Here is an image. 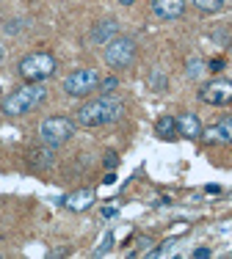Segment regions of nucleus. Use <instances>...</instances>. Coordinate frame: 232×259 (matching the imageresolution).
I'll list each match as a JSON object with an SVG mask.
<instances>
[{"label": "nucleus", "mask_w": 232, "mask_h": 259, "mask_svg": "<svg viewBox=\"0 0 232 259\" xmlns=\"http://www.w3.org/2000/svg\"><path fill=\"white\" fill-rule=\"evenodd\" d=\"M125 116V102L116 100L111 94H102L100 100H91L86 105H81L75 113L78 124L83 127H102V124H113Z\"/></svg>", "instance_id": "1"}, {"label": "nucleus", "mask_w": 232, "mask_h": 259, "mask_svg": "<svg viewBox=\"0 0 232 259\" xmlns=\"http://www.w3.org/2000/svg\"><path fill=\"white\" fill-rule=\"evenodd\" d=\"M47 100V89L42 83H28V85H20V89H14L9 97L3 100L0 105V110H3L6 116H25L30 110H36L42 102Z\"/></svg>", "instance_id": "2"}, {"label": "nucleus", "mask_w": 232, "mask_h": 259, "mask_svg": "<svg viewBox=\"0 0 232 259\" xmlns=\"http://www.w3.org/2000/svg\"><path fill=\"white\" fill-rule=\"evenodd\" d=\"M56 66H58V61L53 53L36 50V53H28L25 58L20 61L17 72H20V77L25 80V83H42V80L56 75Z\"/></svg>", "instance_id": "3"}, {"label": "nucleus", "mask_w": 232, "mask_h": 259, "mask_svg": "<svg viewBox=\"0 0 232 259\" xmlns=\"http://www.w3.org/2000/svg\"><path fill=\"white\" fill-rule=\"evenodd\" d=\"M133 61H136V41L130 36H113L105 45V64L111 69H116V72L130 69Z\"/></svg>", "instance_id": "4"}, {"label": "nucleus", "mask_w": 232, "mask_h": 259, "mask_svg": "<svg viewBox=\"0 0 232 259\" xmlns=\"http://www.w3.org/2000/svg\"><path fill=\"white\" fill-rule=\"evenodd\" d=\"M75 135V121L66 116H50L39 124V138L47 146H61Z\"/></svg>", "instance_id": "5"}, {"label": "nucleus", "mask_w": 232, "mask_h": 259, "mask_svg": "<svg viewBox=\"0 0 232 259\" xmlns=\"http://www.w3.org/2000/svg\"><path fill=\"white\" fill-rule=\"evenodd\" d=\"M100 89V75L97 69H75L64 77V91L69 97H89L91 91Z\"/></svg>", "instance_id": "6"}, {"label": "nucleus", "mask_w": 232, "mask_h": 259, "mask_svg": "<svg viewBox=\"0 0 232 259\" xmlns=\"http://www.w3.org/2000/svg\"><path fill=\"white\" fill-rule=\"evenodd\" d=\"M199 100L207 105H216V108H224V105L232 102V80L227 77H213L199 89Z\"/></svg>", "instance_id": "7"}, {"label": "nucleus", "mask_w": 232, "mask_h": 259, "mask_svg": "<svg viewBox=\"0 0 232 259\" xmlns=\"http://www.w3.org/2000/svg\"><path fill=\"white\" fill-rule=\"evenodd\" d=\"M152 14L163 22H174L185 14V0H152Z\"/></svg>", "instance_id": "8"}, {"label": "nucleus", "mask_w": 232, "mask_h": 259, "mask_svg": "<svg viewBox=\"0 0 232 259\" xmlns=\"http://www.w3.org/2000/svg\"><path fill=\"white\" fill-rule=\"evenodd\" d=\"M202 138L207 144H232V116H224L216 124L202 130Z\"/></svg>", "instance_id": "9"}, {"label": "nucleus", "mask_w": 232, "mask_h": 259, "mask_svg": "<svg viewBox=\"0 0 232 259\" xmlns=\"http://www.w3.org/2000/svg\"><path fill=\"white\" fill-rule=\"evenodd\" d=\"M202 121H199V116H194V113H180L177 116V133L182 135V138H188V141H197V138H202Z\"/></svg>", "instance_id": "10"}, {"label": "nucleus", "mask_w": 232, "mask_h": 259, "mask_svg": "<svg viewBox=\"0 0 232 259\" xmlns=\"http://www.w3.org/2000/svg\"><path fill=\"white\" fill-rule=\"evenodd\" d=\"M66 209H72V212H81V209H89L94 204V190L91 188H83V190H75V193H69L64 201H61Z\"/></svg>", "instance_id": "11"}, {"label": "nucleus", "mask_w": 232, "mask_h": 259, "mask_svg": "<svg viewBox=\"0 0 232 259\" xmlns=\"http://www.w3.org/2000/svg\"><path fill=\"white\" fill-rule=\"evenodd\" d=\"M113 36H119V22L116 20H102L91 28V41L94 45H108Z\"/></svg>", "instance_id": "12"}, {"label": "nucleus", "mask_w": 232, "mask_h": 259, "mask_svg": "<svg viewBox=\"0 0 232 259\" xmlns=\"http://www.w3.org/2000/svg\"><path fill=\"white\" fill-rule=\"evenodd\" d=\"M155 133L161 135V138H174L177 135V119L174 116H161V119L155 121Z\"/></svg>", "instance_id": "13"}, {"label": "nucleus", "mask_w": 232, "mask_h": 259, "mask_svg": "<svg viewBox=\"0 0 232 259\" xmlns=\"http://www.w3.org/2000/svg\"><path fill=\"white\" fill-rule=\"evenodd\" d=\"M207 72V64L202 58H188V64H185V75L191 77V80H199Z\"/></svg>", "instance_id": "14"}, {"label": "nucleus", "mask_w": 232, "mask_h": 259, "mask_svg": "<svg viewBox=\"0 0 232 259\" xmlns=\"http://www.w3.org/2000/svg\"><path fill=\"white\" fill-rule=\"evenodd\" d=\"M194 9H199L202 14H216V11L224 9V0H191Z\"/></svg>", "instance_id": "15"}, {"label": "nucleus", "mask_w": 232, "mask_h": 259, "mask_svg": "<svg viewBox=\"0 0 232 259\" xmlns=\"http://www.w3.org/2000/svg\"><path fill=\"white\" fill-rule=\"evenodd\" d=\"M116 85H119V80H116V77H105V80H100V91H102V94H111Z\"/></svg>", "instance_id": "16"}, {"label": "nucleus", "mask_w": 232, "mask_h": 259, "mask_svg": "<svg viewBox=\"0 0 232 259\" xmlns=\"http://www.w3.org/2000/svg\"><path fill=\"white\" fill-rule=\"evenodd\" d=\"M224 66H227V61H224V58H213V61H207V72H221Z\"/></svg>", "instance_id": "17"}, {"label": "nucleus", "mask_w": 232, "mask_h": 259, "mask_svg": "<svg viewBox=\"0 0 232 259\" xmlns=\"http://www.w3.org/2000/svg\"><path fill=\"white\" fill-rule=\"evenodd\" d=\"M149 83L155 85V91H163V89H166V77H163V75H158V72L149 77Z\"/></svg>", "instance_id": "18"}, {"label": "nucleus", "mask_w": 232, "mask_h": 259, "mask_svg": "<svg viewBox=\"0 0 232 259\" xmlns=\"http://www.w3.org/2000/svg\"><path fill=\"white\" fill-rule=\"evenodd\" d=\"M111 243H113V234H105V240H102V245L94 251V254L100 256V254H105V251H111Z\"/></svg>", "instance_id": "19"}, {"label": "nucleus", "mask_w": 232, "mask_h": 259, "mask_svg": "<svg viewBox=\"0 0 232 259\" xmlns=\"http://www.w3.org/2000/svg\"><path fill=\"white\" fill-rule=\"evenodd\" d=\"M116 163H119V157H116V152H108V155H105V165H108V168H113Z\"/></svg>", "instance_id": "20"}, {"label": "nucleus", "mask_w": 232, "mask_h": 259, "mask_svg": "<svg viewBox=\"0 0 232 259\" xmlns=\"http://www.w3.org/2000/svg\"><path fill=\"white\" fill-rule=\"evenodd\" d=\"M194 256H197V259H207V256H210V248H197V251H194Z\"/></svg>", "instance_id": "21"}, {"label": "nucleus", "mask_w": 232, "mask_h": 259, "mask_svg": "<svg viewBox=\"0 0 232 259\" xmlns=\"http://www.w3.org/2000/svg\"><path fill=\"white\" fill-rule=\"evenodd\" d=\"M3 58H6V50H3V45H0V64H3Z\"/></svg>", "instance_id": "22"}, {"label": "nucleus", "mask_w": 232, "mask_h": 259, "mask_svg": "<svg viewBox=\"0 0 232 259\" xmlns=\"http://www.w3.org/2000/svg\"><path fill=\"white\" fill-rule=\"evenodd\" d=\"M122 6H130V3H136V0H119Z\"/></svg>", "instance_id": "23"}, {"label": "nucleus", "mask_w": 232, "mask_h": 259, "mask_svg": "<svg viewBox=\"0 0 232 259\" xmlns=\"http://www.w3.org/2000/svg\"><path fill=\"white\" fill-rule=\"evenodd\" d=\"M229 53H232V45H229Z\"/></svg>", "instance_id": "24"}]
</instances>
